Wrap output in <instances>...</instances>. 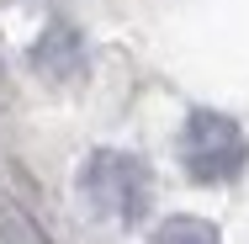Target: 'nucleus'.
Here are the masks:
<instances>
[{
	"instance_id": "nucleus-1",
	"label": "nucleus",
	"mask_w": 249,
	"mask_h": 244,
	"mask_svg": "<svg viewBox=\"0 0 249 244\" xmlns=\"http://www.w3.org/2000/svg\"><path fill=\"white\" fill-rule=\"evenodd\" d=\"M80 196L85 207L96 212L101 223H117V228H133L154 202V175L138 154H122V149H96L80 170Z\"/></svg>"
},
{
	"instance_id": "nucleus-2",
	"label": "nucleus",
	"mask_w": 249,
	"mask_h": 244,
	"mask_svg": "<svg viewBox=\"0 0 249 244\" xmlns=\"http://www.w3.org/2000/svg\"><path fill=\"white\" fill-rule=\"evenodd\" d=\"M180 165L201 186L239 181L249 165V138L228 112H191L180 128Z\"/></svg>"
},
{
	"instance_id": "nucleus-3",
	"label": "nucleus",
	"mask_w": 249,
	"mask_h": 244,
	"mask_svg": "<svg viewBox=\"0 0 249 244\" xmlns=\"http://www.w3.org/2000/svg\"><path fill=\"white\" fill-rule=\"evenodd\" d=\"M32 64H37L43 75H58V80L80 75V69H85V48H80V32H74V27H64V21H53L48 32H43V43L32 48Z\"/></svg>"
},
{
	"instance_id": "nucleus-4",
	"label": "nucleus",
	"mask_w": 249,
	"mask_h": 244,
	"mask_svg": "<svg viewBox=\"0 0 249 244\" xmlns=\"http://www.w3.org/2000/svg\"><path fill=\"white\" fill-rule=\"evenodd\" d=\"M149 244H223V239H217V228L207 218H186L180 212V218H164L149 234Z\"/></svg>"
},
{
	"instance_id": "nucleus-5",
	"label": "nucleus",
	"mask_w": 249,
	"mask_h": 244,
	"mask_svg": "<svg viewBox=\"0 0 249 244\" xmlns=\"http://www.w3.org/2000/svg\"><path fill=\"white\" fill-rule=\"evenodd\" d=\"M0 5H11V0H0Z\"/></svg>"
}]
</instances>
